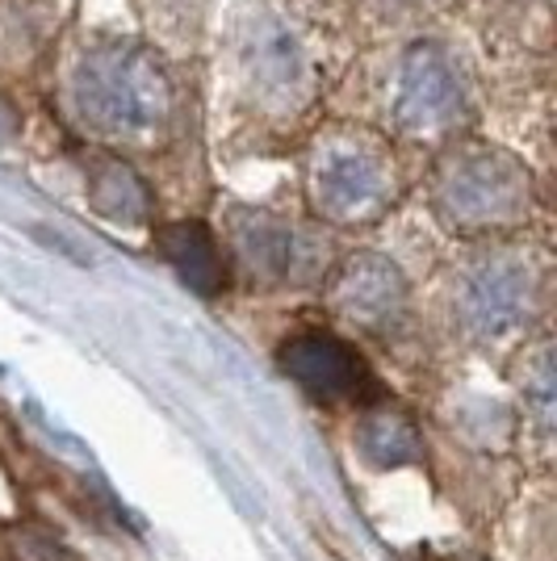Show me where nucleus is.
Instances as JSON below:
<instances>
[{
  "mask_svg": "<svg viewBox=\"0 0 557 561\" xmlns=\"http://www.w3.org/2000/svg\"><path fill=\"white\" fill-rule=\"evenodd\" d=\"M310 188H315V206L327 218L365 222V218H377L386 210V202L395 193V176H390L386 156L373 142L336 139L319 142Z\"/></svg>",
  "mask_w": 557,
  "mask_h": 561,
  "instance_id": "4",
  "label": "nucleus"
},
{
  "mask_svg": "<svg viewBox=\"0 0 557 561\" xmlns=\"http://www.w3.org/2000/svg\"><path fill=\"white\" fill-rule=\"evenodd\" d=\"M465 110V80L457 59L436 43H416L395 64L390 114L411 135L448 130Z\"/></svg>",
  "mask_w": 557,
  "mask_h": 561,
  "instance_id": "5",
  "label": "nucleus"
},
{
  "mask_svg": "<svg viewBox=\"0 0 557 561\" xmlns=\"http://www.w3.org/2000/svg\"><path fill=\"white\" fill-rule=\"evenodd\" d=\"M533 306V277L520 260H482L462 289V314L478 335H503L528 319Z\"/></svg>",
  "mask_w": 557,
  "mask_h": 561,
  "instance_id": "7",
  "label": "nucleus"
},
{
  "mask_svg": "<svg viewBox=\"0 0 557 561\" xmlns=\"http://www.w3.org/2000/svg\"><path fill=\"white\" fill-rule=\"evenodd\" d=\"M160 252L177 268V277L185 280L193 294H202V298H214L227 285L223 252H218L214 234L202 222H172V227H163Z\"/></svg>",
  "mask_w": 557,
  "mask_h": 561,
  "instance_id": "10",
  "label": "nucleus"
},
{
  "mask_svg": "<svg viewBox=\"0 0 557 561\" xmlns=\"http://www.w3.org/2000/svg\"><path fill=\"white\" fill-rule=\"evenodd\" d=\"M71 101L84 126L110 139H143L168 117V80L143 47H93L71 76Z\"/></svg>",
  "mask_w": 557,
  "mask_h": 561,
  "instance_id": "1",
  "label": "nucleus"
},
{
  "mask_svg": "<svg viewBox=\"0 0 557 561\" xmlns=\"http://www.w3.org/2000/svg\"><path fill=\"white\" fill-rule=\"evenodd\" d=\"M331 298H336V310L352 319L356 328L386 331L395 328L407 310V280L390 260L356 256L340 268Z\"/></svg>",
  "mask_w": 557,
  "mask_h": 561,
  "instance_id": "9",
  "label": "nucleus"
},
{
  "mask_svg": "<svg viewBox=\"0 0 557 561\" xmlns=\"http://www.w3.org/2000/svg\"><path fill=\"white\" fill-rule=\"evenodd\" d=\"M235 59H239L243 84L269 110H298L310 96V84H315L310 55L303 38L273 13H248L239 22Z\"/></svg>",
  "mask_w": 557,
  "mask_h": 561,
  "instance_id": "3",
  "label": "nucleus"
},
{
  "mask_svg": "<svg viewBox=\"0 0 557 561\" xmlns=\"http://www.w3.org/2000/svg\"><path fill=\"white\" fill-rule=\"evenodd\" d=\"M281 369L303 386L306 394L323 398V402H340V398H356L370 381V369L356 352L327 335V331H303L294 340H285L281 348Z\"/></svg>",
  "mask_w": 557,
  "mask_h": 561,
  "instance_id": "8",
  "label": "nucleus"
},
{
  "mask_svg": "<svg viewBox=\"0 0 557 561\" xmlns=\"http://www.w3.org/2000/svg\"><path fill=\"white\" fill-rule=\"evenodd\" d=\"M356 440L373 466H407V461H419V453H423L419 427L402 411H373L370 420L361 423Z\"/></svg>",
  "mask_w": 557,
  "mask_h": 561,
  "instance_id": "11",
  "label": "nucleus"
},
{
  "mask_svg": "<svg viewBox=\"0 0 557 561\" xmlns=\"http://www.w3.org/2000/svg\"><path fill=\"white\" fill-rule=\"evenodd\" d=\"M436 206L453 227H503L528 210V172L495 147H469L441 168Z\"/></svg>",
  "mask_w": 557,
  "mask_h": 561,
  "instance_id": "2",
  "label": "nucleus"
},
{
  "mask_svg": "<svg viewBox=\"0 0 557 561\" xmlns=\"http://www.w3.org/2000/svg\"><path fill=\"white\" fill-rule=\"evenodd\" d=\"M89 197H93L96 210L105 214V218H114V222H143L147 210H151V193H147V185H143L126 164H117V160L114 164L96 168Z\"/></svg>",
  "mask_w": 557,
  "mask_h": 561,
  "instance_id": "12",
  "label": "nucleus"
},
{
  "mask_svg": "<svg viewBox=\"0 0 557 561\" xmlns=\"http://www.w3.org/2000/svg\"><path fill=\"white\" fill-rule=\"evenodd\" d=\"M239 256L264 280L306 285L327 268V243L298 222H281L269 214H243L235 222Z\"/></svg>",
  "mask_w": 557,
  "mask_h": 561,
  "instance_id": "6",
  "label": "nucleus"
}]
</instances>
